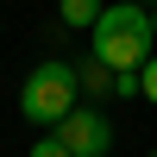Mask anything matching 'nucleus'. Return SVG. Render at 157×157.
Segmentation results:
<instances>
[{
	"label": "nucleus",
	"mask_w": 157,
	"mask_h": 157,
	"mask_svg": "<svg viewBox=\"0 0 157 157\" xmlns=\"http://www.w3.org/2000/svg\"><path fill=\"white\" fill-rule=\"evenodd\" d=\"M138 94H145V101H151V107H157V57L145 63V69H138Z\"/></svg>",
	"instance_id": "obj_7"
},
{
	"label": "nucleus",
	"mask_w": 157,
	"mask_h": 157,
	"mask_svg": "<svg viewBox=\"0 0 157 157\" xmlns=\"http://www.w3.org/2000/svg\"><path fill=\"white\" fill-rule=\"evenodd\" d=\"M151 6H157V0H151Z\"/></svg>",
	"instance_id": "obj_10"
},
{
	"label": "nucleus",
	"mask_w": 157,
	"mask_h": 157,
	"mask_svg": "<svg viewBox=\"0 0 157 157\" xmlns=\"http://www.w3.org/2000/svg\"><path fill=\"white\" fill-rule=\"evenodd\" d=\"M57 138L69 145V157H107L113 151V126H107L101 107H75L69 120L57 126Z\"/></svg>",
	"instance_id": "obj_3"
},
{
	"label": "nucleus",
	"mask_w": 157,
	"mask_h": 157,
	"mask_svg": "<svg viewBox=\"0 0 157 157\" xmlns=\"http://www.w3.org/2000/svg\"><path fill=\"white\" fill-rule=\"evenodd\" d=\"M88 57L107 63L113 75L120 69H145L157 57V38H151V13L138 6V0H113V6H101L94 32H88Z\"/></svg>",
	"instance_id": "obj_1"
},
{
	"label": "nucleus",
	"mask_w": 157,
	"mask_h": 157,
	"mask_svg": "<svg viewBox=\"0 0 157 157\" xmlns=\"http://www.w3.org/2000/svg\"><path fill=\"white\" fill-rule=\"evenodd\" d=\"M75 94H82L75 63L50 57V63H38V69L25 75V88H19V113H25L32 126H50V132H57V126L75 113Z\"/></svg>",
	"instance_id": "obj_2"
},
{
	"label": "nucleus",
	"mask_w": 157,
	"mask_h": 157,
	"mask_svg": "<svg viewBox=\"0 0 157 157\" xmlns=\"http://www.w3.org/2000/svg\"><path fill=\"white\" fill-rule=\"evenodd\" d=\"M151 38H157V6H151Z\"/></svg>",
	"instance_id": "obj_8"
},
{
	"label": "nucleus",
	"mask_w": 157,
	"mask_h": 157,
	"mask_svg": "<svg viewBox=\"0 0 157 157\" xmlns=\"http://www.w3.org/2000/svg\"><path fill=\"white\" fill-rule=\"evenodd\" d=\"M25 157H69V145H63V138H32Z\"/></svg>",
	"instance_id": "obj_6"
},
{
	"label": "nucleus",
	"mask_w": 157,
	"mask_h": 157,
	"mask_svg": "<svg viewBox=\"0 0 157 157\" xmlns=\"http://www.w3.org/2000/svg\"><path fill=\"white\" fill-rule=\"evenodd\" d=\"M101 19V0H63V25H75V32H94Z\"/></svg>",
	"instance_id": "obj_5"
},
{
	"label": "nucleus",
	"mask_w": 157,
	"mask_h": 157,
	"mask_svg": "<svg viewBox=\"0 0 157 157\" xmlns=\"http://www.w3.org/2000/svg\"><path fill=\"white\" fill-rule=\"evenodd\" d=\"M75 75H82V94H88V101H107V94H113V69H107V63L88 57V69H75Z\"/></svg>",
	"instance_id": "obj_4"
},
{
	"label": "nucleus",
	"mask_w": 157,
	"mask_h": 157,
	"mask_svg": "<svg viewBox=\"0 0 157 157\" xmlns=\"http://www.w3.org/2000/svg\"><path fill=\"white\" fill-rule=\"evenodd\" d=\"M145 157H157V151H145Z\"/></svg>",
	"instance_id": "obj_9"
}]
</instances>
